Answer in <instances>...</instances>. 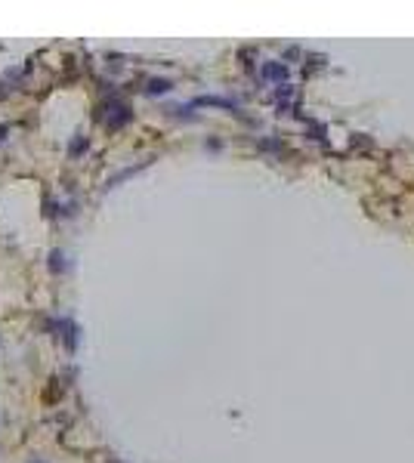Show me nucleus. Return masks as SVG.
<instances>
[{
  "mask_svg": "<svg viewBox=\"0 0 414 463\" xmlns=\"http://www.w3.org/2000/svg\"><path fill=\"white\" fill-rule=\"evenodd\" d=\"M99 118H102V124L109 127V130H118V127H124L127 120L133 118V111H130V105L121 102V99H105Z\"/></svg>",
  "mask_w": 414,
  "mask_h": 463,
  "instance_id": "1",
  "label": "nucleus"
},
{
  "mask_svg": "<svg viewBox=\"0 0 414 463\" xmlns=\"http://www.w3.org/2000/svg\"><path fill=\"white\" fill-rule=\"evenodd\" d=\"M49 269H53V272H62V269H66V256H62V251L49 253Z\"/></svg>",
  "mask_w": 414,
  "mask_h": 463,
  "instance_id": "2",
  "label": "nucleus"
},
{
  "mask_svg": "<svg viewBox=\"0 0 414 463\" xmlns=\"http://www.w3.org/2000/svg\"><path fill=\"white\" fill-rule=\"evenodd\" d=\"M263 74H266V77H275V81H282V77H284V65H266V68H263Z\"/></svg>",
  "mask_w": 414,
  "mask_h": 463,
  "instance_id": "3",
  "label": "nucleus"
},
{
  "mask_svg": "<svg viewBox=\"0 0 414 463\" xmlns=\"http://www.w3.org/2000/svg\"><path fill=\"white\" fill-rule=\"evenodd\" d=\"M148 93H167L170 90V81H148Z\"/></svg>",
  "mask_w": 414,
  "mask_h": 463,
  "instance_id": "4",
  "label": "nucleus"
},
{
  "mask_svg": "<svg viewBox=\"0 0 414 463\" xmlns=\"http://www.w3.org/2000/svg\"><path fill=\"white\" fill-rule=\"evenodd\" d=\"M84 148H87V142L84 139H77V142H71V155H81Z\"/></svg>",
  "mask_w": 414,
  "mask_h": 463,
  "instance_id": "5",
  "label": "nucleus"
},
{
  "mask_svg": "<svg viewBox=\"0 0 414 463\" xmlns=\"http://www.w3.org/2000/svg\"><path fill=\"white\" fill-rule=\"evenodd\" d=\"M34 463H40V460H34Z\"/></svg>",
  "mask_w": 414,
  "mask_h": 463,
  "instance_id": "6",
  "label": "nucleus"
}]
</instances>
